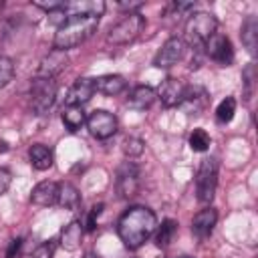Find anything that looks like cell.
<instances>
[{"label": "cell", "instance_id": "obj_1", "mask_svg": "<svg viewBox=\"0 0 258 258\" xmlns=\"http://www.w3.org/2000/svg\"><path fill=\"white\" fill-rule=\"evenodd\" d=\"M155 228H157V216L153 214V210L145 206L129 208L117 222V234L125 244V248L129 250L141 248L155 232Z\"/></svg>", "mask_w": 258, "mask_h": 258}, {"label": "cell", "instance_id": "obj_2", "mask_svg": "<svg viewBox=\"0 0 258 258\" xmlns=\"http://www.w3.org/2000/svg\"><path fill=\"white\" fill-rule=\"evenodd\" d=\"M97 26H99L97 16H67L62 24L56 28L54 48L67 52V48L79 46L97 30Z\"/></svg>", "mask_w": 258, "mask_h": 258}, {"label": "cell", "instance_id": "obj_3", "mask_svg": "<svg viewBox=\"0 0 258 258\" xmlns=\"http://www.w3.org/2000/svg\"><path fill=\"white\" fill-rule=\"evenodd\" d=\"M216 28H218V20H216L214 14H210V12H196L185 22V40L194 48H204L206 40L212 34H216Z\"/></svg>", "mask_w": 258, "mask_h": 258}, {"label": "cell", "instance_id": "obj_4", "mask_svg": "<svg viewBox=\"0 0 258 258\" xmlns=\"http://www.w3.org/2000/svg\"><path fill=\"white\" fill-rule=\"evenodd\" d=\"M145 26V18L139 12L125 14L117 24H113L107 32V42L109 44H129L139 36V32Z\"/></svg>", "mask_w": 258, "mask_h": 258}, {"label": "cell", "instance_id": "obj_5", "mask_svg": "<svg viewBox=\"0 0 258 258\" xmlns=\"http://www.w3.org/2000/svg\"><path fill=\"white\" fill-rule=\"evenodd\" d=\"M218 185V161L214 157L202 159L196 175V196L200 204H210L214 200Z\"/></svg>", "mask_w": 258, "mask_h": 258}, {"label": "cell", "instance_id": "obj_6", "mask_svg": "<svg viewBox=\"0 0 258 258\" xmlns=\"http://www.w3.org/2000/svg\"><path fill=\"white\" fill-rule=\"evenodd\" d=\"M56 101V83L52 79L34 77L30 85V109L36 115H44Z\"/></svg>", "mask_w": 258, "mask_h": 258}, {"label": "cell", "instance_id": "obj_7", "mask_svg": "<svg viewBox=\"0 0 258 258\" xmlns=\"http://www.w3.org/2000/svg\"><path fill=\"white\" fill-rule=\"evenodd\" d=\"M87 127H89V133L97 139H109L111 135H115L117 131V117L109 111H93L89 117H87Z\"/></svg>", "mask_w": 258, "mask_h": 258}, {"label": "cell", "instance_id": "obj_8", "mask_svg": "<svg viewBox=\"0 0 258 258\" xmlns=\"http://www.w3.org/2000/svg\"><path fill=\"white\" fill-rule=\"evenodd\" d=\"M204 48H206V54H208L212 60H216L218 64H222V67H228V64L234 60L232 42H230V38L224 36V34H218V32L212 34V36L206 40Z\"/></svg>", "mask_w": 258, "mask_h": 258}, {"label": "cell", "instance_id": "obj_9", "mask_svg": "<svg viewBox=\"0 0 258 258\" xmlns=\"http://www.w3.org/2000/svg\"><path fill=\"white\" fill-rule=\"evenodd\" d=\"M183 50H185V42L181 38H177V36L167 38L161 44V48L157 50V54L153 58V67H157V69H169V67L177 64L181 60V56H183Z\"/></svg>", "mask_w": 258, "mask_h": 258}, {"label": "cell", "instance_id": "obj_10", "mask_svg": "<svg viewBox=\"0 0 258 258\" xmlns=\"http://www.w3.org/2000/svg\"><path fill=\"white\" fill-rule=\"evenodd\" d=\"M139 191V169L135 163L127 161L117 169V194L125 200Z\"/></svg>", "mask_w": 258, "mask_h": 258}, {"label": "cell", "instance_id": "obj_11", "mask_svg": "<svg viewBox=\"0 0 258 258\" xmlns=\"http://www.w3.org/2000/svg\"><path fill=\"white\" fill-rule=\"evenodd\" d=\"M69 64V56L64 50H58V48H52L38 64V71H36V77L40 79H54L60 71H64V67Z\"/></svg>", "mask_w": 258, "mask_h": 258}, {"label": "cell", "instance_id": "obj_12", "mask_svg": "<svg viewBox=\"0 0 258 258\" xmlns=\"http://www.w3.org/2000/svg\"><path fill=\"white\" fill-rule=\"evenodd\" d=\"M95 93H97L95 79H77L67 93V105L83 107L85 103H89L93 99Z\"/></svg>", "mask_w": 258, "mask_h": 258}, {"label": "cell", "instance_id": "obj_13", "mask_svg": "<svg viewBox=\"0 0 258 258\" xmlns=\"http://www.w3.org/2000/svg\"><path fill=\"white\" fill-rule=\"evenodd\" d=\"M159 99L163 103V107H177L183 103V95H185V85L179 79H165L159 87Z\"/></svg>", "mask_w": 258, "mask_h": 258}, {"label": "cell", "instance_id": "obj_14", "mask_svg": "<svg viewBox=\"0 0 258 258\" xmlns=\"http://www.w3.org/2000/svg\"><path fill=\"white\" fill-rule=\"evenodd\" d=\"M105 12L103 0H83V2H67L62 14L67 16H101Z\"/></svg>", "mask_w": 258, "mask_h": 258}, {"label": "cell", "instance_id": "obj_15", "mask_svg": "<svg viewBox=\"0 0 258 258\" xmlns=\"http://www.w3.org/2000/svg\"><path fill=\"white\" fill-rule=\"evenodd\" d=\"M218 222V212L214 208H206V210H200L194 220H191V232L198 236V238H206L212 234L214 226Z\"/></svg>", "mask_w": 258, "mask_h": 258}, {"label": "cell", "instance_id": "obj_16", "mask_svg": "<svg viewBox=\"0 0 258 258\" xmlns=\"http://www.w3.org/2000/svg\"><path fill=\"white\" fill-rule=\"evenodd\" d=\"M58 200V183L56 181H40L32 187L30 202L36 206H52Z\"/></svg>", "mask_w": 258, "mask_h": 258}, {"label": "cell", "instance_id": "obj_17", "mask_svg": "<svg viewBox=\"0 0 258 258\" xmlns=\"http://www.w3.org/2000/svg\"><path fill=\"white\" fill-rule=\"evenodd\" d=\"M95 87L99 93L113 97V95H119L127 89V81L121 75H103V77L95 79Z\"/></svg>", "mask_w": 258, "mask_h": 258}, {"label": "cell", "instance_id": "obj_18", "mask_svg": "<svg viewBox=\"0 0 258 258\" xmlns=\"http://www.w3.org/2000/svg\"><path fill=\"white\" fill-rule=\"evenodd\" d=\"M155 97H157V95H155V91H153L151 87L139 85V87H135V89L131 91L127 103H129V107H133V109H137V111H145V109H149V107L153 105Z\"/></svg>", "mask_w": 258, "mask_h": 258}, {"label": "cell", "instance_id": "obj_19", "mask_svg": "<svg viewBox=\"0 0 258 258\" xmlns=\"http://www.w3.org/2000/svg\"><path fill=\"white\" fill-rule=\"evenodd\" d=\"M28 159H30V165L34 167V169H48L50 165H52V161H54V157H52V151L46 147V145H42V143H34V145H30V149H28Z\"/></svg>", "mask_w": 258, "mask_h": 258}, {"label": "cell", "instance_id": "obj_20", "mask_svg": "<svg viewBox=\"0 0 258 258\" xmlns=\"http://www.w3.org/2000/svg\"><path fill=\"white\" fill-rule=\"evenodd\" d=\"M81 238H83V224L79 220H75L69 226H64V230L60 234V246L69 252H75L81 244Z\"/></svg>", "mask_w": 258, "mask_h": 258}, {"label": "cell", "instance_id": "obj_21", "mask_svg": "<svg viewBox=\"0 0 258 258\" xmlns=\"http://www.w3.org/2000/svg\"><path fill=\"white\" fill-rule=\"evenodd\" d=\"M62 123L69 131H77L81 129L85 123H87V117H85V111L83 107H77V105H64L62 109Z\"/></svg>", "mask_w": 258, "mask_h": 258}, {"label": "cell", "instance_id": "obj_22", "mask_svg": "<svg viewBox=\"0 0 258 258\" xmlns=\"http://www.w3.org/2000/svg\"><path fill=\"white\" fill-rule=\"evenodd\" d=\"M58 206H62L64 210H77L81 204V194L73 183H60L58 185Z\"/></svg>", "mask_w": 258, "mask_h": 258}, {"label": "cell", "instance_id": "obj_23", "mask_svg": "<svg viewBox=\"0 0 258 258\" xmlns=\"http://www.w3.org/2000/svg\"><path fill=\"white\" fill-rule=\"evenodd\" d=\"M242 42L248 48L250 54L256 52V44H258V20L254 16H248L246 22L242 24Z\"/></svg>", "mask_w": 258, "mask_h": 258}, {"label": "cell", "instance_id": "obj_24", "mask_svg": "<svg viewBox=\"0 0 258 258\" xmlns=\"http://www.w3.org/2000/svg\"><path fill=\"white\" fill-rule=\"evenodd\" d=\"M175 230H177V224H175L173 220H163V222H161V226H159V230H157L155 244H157L159 248H165V246L171 242V238H173Z\"/></svg>", "mask_w": 258, "mask_h": 258}, {"label": "cell", "instance_id": "obj_25", "mask_svg": "<svg viewBox=\"0 0 258 258\" xmlns=\"http://www.w3.org/2000/svg\"><path fill=\"white\" fill-rule=\"evenodd\" d=\"M236 113V99L234 97H226L224 101H220V105L216 107V119L218 123H228L232 121Z\"/></svg>", "mask_w": 258, "mask_h": 258}, {"label": "cell", "instance_id": "obj_26", "mask_svg": "<svg viewBox=\"0 0 258 258\" xmlns=\"http://www.w3.org/2000/svg\"><path fill=\"white\" fill-rule=\"evenodd\" d=\"M210 143H212V139H210V135H208V131H204V129H194L191 133H189V147L194 149V151H206L208 147H210Z\"/></svg>", "mask_w": 258, "mask_h": 258}, {"label": "cell", "instance_id": "obj_27", "mask_svg": "<svg viewBox=\"0 0 258 258\" xmlns=\"http://www.w3.org/2000/svg\"><path fill=\"white\" fill-rule=\"evenodd\" d=\"M145 149V143L139 137H125L123 139V153L127 157H139Z\"/></svg>", "mask_w": 258, "mask_h": 258}, {"label": "cell", "instance_id": "obj_28", "mask_svg": "<svg viewBox=\"0 0 258 258\" xmlns=\"http://www.w3.org/2000/svg\"><path fill=\"white\" fill-rule=\"evenodd\" d=\"M14 77V62L10 56H0V89H4Z\"/></svg>", "mask_w": 258, "mask_h": 258}, {"label": "cell", "instance_id": "obj_29", "mask_svg": "<svg viewBox=\"0 0 258 258\" xmlns=\"http://www.w3.org/2000/svg\"><path fill=\"white\" fill-rule=\"evenodd\" d=\"M34 6L42 8V10H48V12H56V10H62L64 8V0H34L32 2Z\"/></svg>", "mask_w": 258, "mask_h": 258}, {"label": "cell", "instance_id": "obj_30", "mask_svg": "<svg viewBox=\"0 0 258 258\" xmlns=\"http://www.w3.org/2000/svg\"><path fill=\"white\" fill-rule=\"evenodd\" d=\"M32 256L34 258H52L54 256V244L52 242H42L40 246H36Z\"/></svg>", "mask_w": 258, "mask_h": 258}, {"label": "cell", "instance_id": "obj_31", "mask_svg": "<svg viewBox=\"0 0 258 258\" xmlns=\"http://www.w3.org/2000/svg\"><path fill=\"white\" fill-rule=\"evenodd\" d=\"M101 212H103V204H97V206L91 208V212H89V216H87V230H89V232L95 230V226H97V218H99Z\"/></svg>", "mask_w": 258, "mask_h": 258}, {"label": "cell", "instance_id": "obj_32", "mask_svg": "<svg viewBox=\"0 0 258 258\" xmlns=\"http://www.w3.org/2000/svg\"><path fill=\"white\" fill-rule=\"evenodd\" d=\"M10 183H12V173L6 167H0V196L8 191Z\"/></svg>", "mask_w": 258, "mask_h": 258}, {"label": "cell", "instance_id": "obj_33", "mask_svg": "<svg viewBox=\"0 0 258 258\" xmlns=\"http://www.w3.org/2000/svg\"><path fill=\"white\" fill-rule=\"evenodd\" d=\"M20 246H22V240H20V238L12 240V242H10V246H8V250H6V258H14V254H18Z\"/></svg>", "mask_w": 258, "mask_h": 258}, {"label": "cell", "instance_id": "obj_34", "mask_svg": "<svg viewBox=\"0 0 258 258\" xmlns=\"http://www.w3.org/2000/svg\"><path fill=\"white\" fill-rule=\"evenodd\" d=\"M141 4H143V2H119V8L127 10V14H131V12H137V8H139Z\"/></svg>", "mask_w": 258, "mask_h": 258}, {"label": "cell", "instance_id": "obj_35", "mask_svg": "<svg viewBox=\"0 0 258 258\" xmlns=\"http://www.w3.org/2000/svg\"><path fill=\"white\" fill-rule=\"evenodd\" d=\"M85 258H99V256H97V254H93V252H89V254H87Z\"/></svg>", "mask_w": 258, "mask_h": 258}, {"label": "cell", "instance_id": "obj_36", "mask_svg": "<svg viewBox=\"0 0 258 258\" xmlns=\"http://www.w3.org/2000/svg\"><path fill=\"white\" fill-rule=\"evenodd\" d=\"M179 258H191V256H179Z\"/></svg>", "mask_w": 258, "mask_h": 258}]
</instances>
